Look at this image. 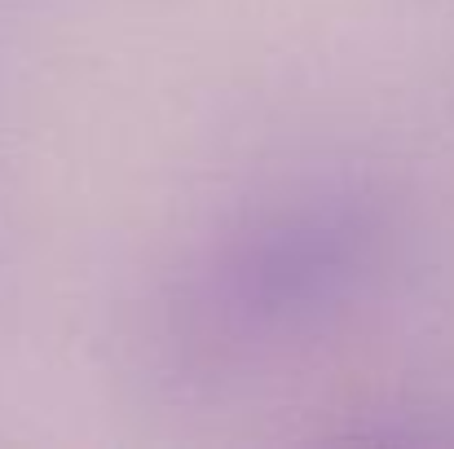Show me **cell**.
Segmentation results:
<instances>
[{
  "label": "cell",
  "mask_w": 454,
  "mask_h": 449,
  "mask_svg": "<svg viewBox=\"0 0 454 449\" xmlns=\"http://www.w3.org/2000/svg\"><path fill=\"white\" fill-rule=\"evenodd\" d=\"M388 207L357 185H304L225 221L159 291L154 361L172 383L221 388L331 335L375 291Z\"/></svg>",
  "instance_id": "obj_1"
}]
</instances>
